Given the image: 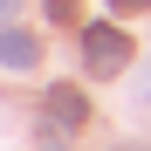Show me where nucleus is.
Listing matches in <instances>:
<instances>
[{
    "instance_id": "nucleus-1",
    "label": "nucleus",
    "mask_w": 151,
    "mask_h": 151,
    "mask_svg": "<svg viewBox=\"0 0 151 151\" xmlns=\"http://www.w3.org/2000/svg\"><path fill=\"white\" fill-rule=\"evenodd\" d=\"M41 117H48V124H41V137H48V144H62L69 131H83V124H89V96L76 89V83H55V89L41 96Z\"/></svg>"
},
{
    "instance_id": "nucleus-2",
    "label": "nucleus",
    "mask_w": 151,
    "mask_h": 151,
    "mask_svg": "<svg viewBox=\"0 0 151 151\" xmlns=\"http://www.w3.org/2000/svg\"><path fill=\"white\" fill-rule=\"evenodd\" d=\"M83 62H89V76H117L131 62V35L110 28V21H89L83 28Z\"/></svg>"
},
{
    "instance_id": "nucleus-3",
    "label": "nucleus",
    "mask_w": 151,
    "mask_h": 151,
    "mask_svg": "<svg viewBox=\"0 0 151 151\" xmlns=\"http://www.w3.org/2000/svg\"><path fill=\"white\" fill-rule=\"evenodd\" d=\"M41 62V41L28 28H14V21H0V69H14V76H28Z\"/></svg>"
},
{
    "instance_id": "nucleus-4",
    "label": "nucleus",
    "mask_w": 151,
    "mask_h": 151,
    "mask_svg": "<svg viewBox=\"0 0 151 151\" xmlns=\"http://www.w3.org/2000/svg\"><path fill=\"white\" fill-rule=\"evenodd\" d=\"M48 14H55V21H76V0H48Z\"/></svg>"
},
{
    "instance_id": "nucleus-5",
    "label": "nucleus",
    "mask_w": 151,
    "mask_h": 151,
    "mask_svg": "<svg viewBox=\"0 0 151 151\" xmlns=\"http://www.w3.org/2000/svg\"><path fill=\"white\" fill-rule=\"evenodd\" d=\"M137 103H151V69H144V76H137Z\"/></svg>"
},
{
    "instance_id": "nucleus-6",
    "label": "nucleus",
    "mask_w": 151,
    "mask_h": 151,
    "mask_svg": "<svg viewBox=\"0 0 151 151\" xmlns=\"http://www.w3.org/2000/svg\"><path fill=\"white\" fill-rule=\"evenodd\" d=\"M110 7H151V0H110Z\"/></svg>"
},
{
    "instance_id": "nucleus-7",
    "label": "nucleus",
    "mask_w": 151,
    "mask_h": 151,
    "mask_svg": "<svg viewBox=\"0 0 151 151\" xmlns=\"http://www.w3.org/2000/svg\"><path fill=\"white\" fill-rule=\"evenodd\" d=\"M14 7H21V0H0V21H7V14H14Z\"/></svg>"
}]
</instances>
